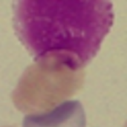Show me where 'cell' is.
Wrapping results in <instances>:
<instances>
[{
  "label": "cell",
  "instance_id": "cell-1",
  "mask_svg": "<svg viewBox=\"0 0 127 127\" xmlns=\"http://www.w3.org/2000/svg\"><path fill=\"white\" fill-rule=\"evenodd\" d=\"M37 127H85L83 107L78 101L64 102L37 117Z\"/></svg>",
  "mask_w": 127,
  "mask_h": 127
}]
</instances>
